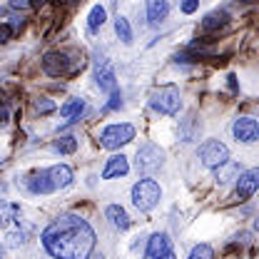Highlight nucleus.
<instances>
[{
	"mask_svg": "<svg viewBox=\"0 0 259 259\" xmlns=\"http://www.w3.org/2000/svg\"><path fill=\"white\" fill-rule=\"evenodd\" d=\"M130 172V162L125 155H112L107 164H105V169H102V177L105 180H115V177H122V175H127Z\"/></svg>",
	"mask_w": 259,
	"mask_h": 259,
	"instance_id": "12",
	"label": "nucleus"
},
{
	"mask_svg": "<svg viewBox=\"0 0 259 259\" xmlns=\"http://www.w3.org/2000/svg\"><path fill=\"white\" fill-rule=\"evenodd\" d=\"M227 80H229V88H232V90H237V77H234V75H229Z\"/></svg>",
	"mask_w": 259,
	"mask_h": 259,
	"instance_id": "31",
	"label": "nucleus"
},
{
	"mask_svg": "<svg viewBox=\"0 0 259 259\" xmlns=\"http://www.w3.org/2000/svg\"><path fill=\"white\" fill-rule=\"evenodd\" d=\"M115 32H117V37L125 42V45H130L132 42V28H130V23H127V18H117L115 20Z\"/></svg>",
	"mask_w": 259,
	"mask_h": 259,
	"instance_id": "23",
	"label": "nucleus"
},
{
	"mask_svg": "<svg viewBox=\"0 0 259 259\" xmlns=\"http://www.w3.org/2000/svg\"><path fill=\"white\" fill-rule=\"evenodd\" d=\"M28 5H30V0H10V8H20V10H23V8H28Z\"/></svg>",
	"mask_w": 259,
	"mask_h": 259,
	"instance_id": "29",
	"label": "nucleus"
},
{
	"mask_svg": "<svg viewBox=\"0 0 259 259\" xmlns=\"http://www.w3.org/2000/svg\"><path fill=\"white\" fill-rule=\"evenodd\" d=\"M65 3H77V0H65Z\"/></svg>",
	"mask_w": 259,
	"mask_h": 259,
	"instance_id": "34",
	"label": "nucleus"
},
{
	"mask_svg": "<svg viewBox=\"0 0 259 259\" xmlns=\"http://www.w3.org/2000/svg\"><path fill=\"white\" fill-rule=\"evenodd\" d=\"M160 185L155 182V180H140L135 187H132V204L140 209V212H150V209H155V204L160 202Z\"/></svg>",
	"mask_w": 259,
	"mask_h": 259,
	"instance_id": "2",
	"label": "nucleus"
},
{
	"mask_svg": "<svg viewBox=\"0 0 259 259\" xmlns=\"http://www.w3.org/2000/svg\"><path fill=\"white\" fill-rule=\"evenodd\" d=\"M53 150H55V152H60V155H72V152L77 150V140H75L72 135H63V137H58V140H55Z\"/></svg>",
	"mask_w": 259,
	"mask_h": 259,
	"instance_id": "21",
	"label": "nucleus"
},
{
	"mask_svg": "<svg viewBox=\"0 0 259 259\" xmlns=\"http://www.w3.org/2000/svg\"><path fill=\"white\" fill-rule=\"evenodd\" d=\"M232 135L237 142H244V145H252L257 142L259 137V125L254 117H237L234 125H232Z\"/></svg>",
	"mask_w": 259,
	"mask_h": 259,
	"instance_id": "9",
	"label": "nucleus"
},
{
	"mask_svg": "<svg viewBox=\"0 0 259 259\" xmlns=\"http://www.w3.org/2000/svg\"><path fill=\"white\" fill-rule=\"evenodd\" d=\"M150 107L162 115H177L180 112V90L175 85H162L157 90H152Z\"/></svg>",
	"mask_w": 259,
	"mask_h": 259,
	"instance_id": "3",
	"label": "nucleus"
},
{
	"mask_svg": "<svg viewBox=\"0 0 259 259\" xmlns=\"http://www.w3.org/2000/svg\"><path fill=\"white\" fill-rule=\"evenodd\" d=\"M77 65H72L70 55L67 53H60V50H53L42 58V70L50 75V77H63V75H70L75 72Z\"/></svg>",
	"mask_w": 259,
	"mask_h": 259,
	"instance_id": "7",
	"label": "nucleus"
},
{
	"mask_svg": "<svg viewBox=\"0 0 259 259\" xmlns=\"http://www.w3.org/2000/svg\"><path fill=\"white\" fill-rule=\"evenodd\" d=\"M105 18H107V10H105L102 5H95V8L90 10V18H88V28H90V32L100 30L102 23H105Z\"/></svg>",
	"mask_w": 259,
	"mask_h": 259,
	"instance_id": "22",
	"label": "nucleus"
},
{
	"mask_svg": "<svg viewBox=\"0 0 259 259\" xmlns=\"http://www.w3.org/2000/svg\"><path fill=\"white\" fill-rule=\"evenodd\" d=\"M169 13V3L167 0H147V23L150 25H157L167 18Z\"/></svg>",
	"mask_w": 259,
	"mask_h": 259,
	"instance_id": "14",
	"label": "nucleus"
},
{
	"mask_svg": "<svg viewBox=\"0 0 259 259\" xmlns=\"http://www.w3.org/2000/svg\"><path fill=\"white\" fill-rule=\"evenodd\" d=\"M162 160H164V150L157 147V145H145V147H140L137 150V172L140 175H152L155 169H160Z\"/></svg>",
	"mask_w": 259,
	"mask_h": 259,
	"instance_id": "6",
	"label": "nucleus"
},
{
	"mask_svg": "<svg viewBox=\"0 0 259 259\" xmlns=\"http://www.w3.org/2000/svg\"><path fill=\"white\" fill-rule=\"evenodd\" d=\"M242 172H239V164L232 160H227L225 164H220L217 167V182H222V185H227V182H232V180H237Z\"/></svg>",
	"mask_w": 259,
	"mask_h": 259,
	"instance_id": "20",
	"label": "nucleus"
},
{
	"mask_svg": "<svg viewBox=\"0 0 259 259\" xmlns=\"http://www.w3.org/2000/svg\"><path fill=\"white\" fill-rule=\"evenodd\" d=\"M97 85H100V90H107V93H112V90H117V82H115V70H112V65H102V67H97V75H95Z\"/></svg>",
	"mask_w": 259,
	"mask_h": 259,
	"instance_id": "16",
	"label": "nucleus"
},
{
	"mask_svg": "<svg viewBox=\"0 0 259 259\" xmlns=\"http://www.w3.org/2000/svg\"><path fill=\"white\" fill-rule=\"evenodd\" d=\"M48 177H50V185L53 190H65L72 185V169L67 164H55L48 169Z\"/></svg>",
	"mask_w": 259,
	"mask_h": 259,
	"instance_id": "11",
	"label": "nucleus"
},
{
	"mask_svg": "<svg viewBox=\"0 0 259 259\" xmlns=\"http://www.w3.org/2000/svg\"><path fill=\"white\" fill-rule=\"evenodd\" d=\"M32 110L37 115H50V112H55V102L50 97H35L32 100Z\"/></svg>",
	"mask_w": 259,
	"mask_h": 259,
	"instance_id": "24",
	"label": "nucleus"
},
{
	"mask_svg": "<svg viewBox=\"0 0 259 259\" xmlns=\"http://www.w3.org/2000/svg\"><path fill=\"white\" fill-rule=\"evenodd\" d=\"M242 3H254V0H242Z\"/></svg>",
	"mask_w": 259,
	"mask_h": 259,
	"instance_id": "33",
	"label": "nucleus"
},
{
	"mask_svg": "<svg viewBox=\"0 0 259 259\" xmlns=\"http://www.w3.org/2000/svg\"><path fill=\"white\" fill-rule=\"evenodd\" d=\"M18 214H20V207H18V204H10V202L0 199V227H3V229L13 225V222L18 220Z\"/></svg>",
	"mask_w": 259,
	"mask_h": 259,
	"instance_id": "19",
	"label": "nucleus"
},
{
	"mask_svg": "<svg viewBox=\"0 0 259 259\" xmlns=\"http://www.w3.org/2000/svg\"><path fill=\"white\" fill-rule=\"evenodd\" d=\"M82 110H85V102L80 97H72V100H67L63 107H60V115H63L65 122H75L82 115Z\"/></svg>",
	"mask_w": 259,
	"mask_h": 259,
	"instance_id": "18",
	"label": "nucleus"
},
{
	"mask_svg": "<svg viewBox=\"0 0 259 259\" xmlns=\"http://www.w3.org/2000/svg\"><path fill=\"white\" fill-rule=\"evenodd\" d=\"M199 8V0H182V13H187V15H192L194 10Z\"/></svg>",
	"mask_w": 259,
	"mask_h": 259,
	"instance_id": "28",
	"label": "nucleus"
},
{
	"mask_svg": "<svg viewBox=\"0 0 259 259\" xmlns=\"http://www.w3.org/2000/svg\"><path fill=\"white\" fill-rule=\"evenodd\" d=\"M135 140V127L122 122V125H110L100 132V145L107 147V150H117L122 145H127Z\"/></svg>",
	"mask_w": 259,
	"mask_h": 259,
	"instance_id": "4",
	"label": "nucleus"
},
{
	"mask_svg": "<svg viewBox=\"0 0 259 259\" xmlns=\"http://www.w3.org/2000/svg\"><path fill=\"white\" fill-rule=\"evenodd\" d=\"M145 259H177L175 257V249H172V239H169L164 232L152 234V237H150V242H147Z\"/></svg>",
	"mask_w": 259,
	"mask_h": 259,
	"instance_id": "8",
	"label": "nucleus"
},
{
	"mask_svg": "<svg viewBox=\"0 0 259 259\" xmlns=\"http://www.w3.org/2000/svg\"><path fill=\"white\" fill-rule=\"evenodd\" d=\"M187 259H214V252H212L209 244H197L192 252H190Z\"/></svg>",
	"mask_w": 259,
	"mask_h": 259,
	"instance_id": "25",
	"label": "nucleus"
},
{
	"mask_svg": "<svg viewBox=\"0 0 259 259\" xmlns=\"http://www.w3.org/2000/svg\"><path fill=\"white\" fill-rule=\"evenodd\" d=\"M227 20H229V15H227L225 10H212V13L204 15V20H202V30L204 32L220 30V28H225L227 25Z\"/></svg>",
	"mask_w": 259,
	"mask_h": 259,
	"instance_id": "17",
	"label": "nucleus"
},
{
	"mask_svg": "<svg viewBox=\"0 0 259 259\" xmlns=\"http://www.w3.org/2000/svg\"><path fill=\"white\" fill-rule=\"evenodd\" d=\"M117 107H122V95H120V90H112L110 93V102L105 105V110H117Z\"/></svg>",
	"mask_w": 259,
	"mask_h": 259,
	"instance_id": "26",
	"label": "nucleus"
},
{
	"mask_svg": "<svg viewBox=\"0 0 259 259\" xmlns=\"http://www.w3.org/2000/svg\"><path fill=\"white\" fill-rule=\"evenodd\" d=\"M8 117H10L8 107H5V105H0V125H5V122H8Z\"/></svg>",
	"mask_w": 259,
	"mask_h": 259,
	"instance_id": "30",
	"label": "nucleus"
},
{
	"mask_svg": "<svg viewBox=\"0 0 259 259\" xmlns=\"http://www.w3.org/2000/svg\"><path fill=\"white\" fill-rule=\"evenodd\" d=\"M28 190H30L32 194H50V192H55V190H53V185H50L48 169L30 175V180H28Z\"/></svg>",
	"mask_w": 259,
	"mask_h": 259,
	"instance_id": "13",
	"label": "nucleus"
},
{
	"mask_svg": "<svg viewBox=\"0 0 259 259\" xmlns=\"http://www.w3.org/2000/svg\"><path fill=\"white\" fill-rule=\"evenodd\" d=\"M197 155H199L202 164L209 167V169H217L220 164H225V162L229 160V152H227V147L220 140H207V142H202Z\"/></svg>",
	"mask_w": 259,
	"mask_h": 259,
	"instance_id": "5",
	"label": "nucleus"
},
{
	"mask_svg": "<svg viewBox=\"0 0 259 259\" xmlns=\"http://www.w3.org/2000/svg\"><path fill=\"white\" fill-rule=\"evenodd\" d=\"M105 214H107V220H110V225L115 227V229H120V232H125L130 227V217L127 212L120 207V204H110L107 209H105Z\"/></svg>",
	"mask_w": 259,
	"mask_h": 259,
	"instance_id": "15",
	"label": "nucleus"
},
{
	"mask_svg": "<svg viewBox=\"0 0 259 259\" xmlns=\"http://www.w3.org/2000/svg\"><path fill=\"white\" fill-rule=\"evenodd\" d=\"M259 187V169H247L237 177V197L239 199H249Z\"/></svg>",
	"mask_w": 259,
	"mask_h": 259,
	"instance_id": "10",
	"label": "nucleus"
},
{
	"mask_svg": "<svg viewBox=\"0 0 259 259\" xmlns=\"http://www.w3.org/2000/svg\"><path fill=\"white\" fill-rule=\"evenodd\" d=\"M0 259H3V247H0Z\"/></svg>",
	"mask_w": 259,
	"mask_h": 259,
	"instance_id": "35",
	"label": "nucleus"
},
{
	"mask_svg": "<svg viewBox=\"0 0 259 259\" xmlns=\"http://www.w3.org/2000/svg\"><path fill=\"white\" fill-rule=\"evenodd\" d=\"M48 0H30V5H35V8H40V5H45Z\"/></svg>",
	"mask_w": 259,
	"mask_h": 259,
	"instance_id": "32",
	"label": "nucleus"
},
{
	"mask_svg": "<svg viewBox=\"0 0 259 259\" xmlns=\"http://www.w3.org/2000/svg\"><path fill=\"white\" fill-rule=\"evenodd\" d=\"M42 247L55 259H90L95 249V232L77 214H60L42 232Z\"/></svg>",
	"mask_w": 259,
	"mask_h": 259,
	"instance_id": "1",
	"label": "nucleus"
},
{
	"mask_svg": "<svg viewBox=\"0 0 259 259\" xmlns=\"http://www.w3.org/2000/svg\"><path fill=\"white\" fill-rule=\"evenodd\" d=\"M13 37V28H10V23H0V45L3 42H8Z\"/></svg>",
	"mask_w": 259,
	"mask_h": 259,
	"instance_id": "27",
	"label": "nucleus"
}]
</instances>
